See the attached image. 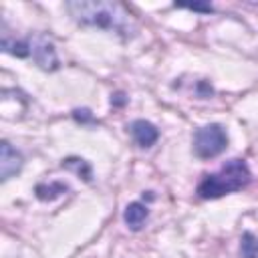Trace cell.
Listing matches in <instances>:
<instances>
[{
	"instance_id": "cell-5",
	"label": "cell",
	"mask_w": 258,
	"mask_h": 258,
	"mask_svg": "<svg viewBox=\"0 0 258 258\" xmlns=\"http://www.w3.org/2000/svg\"><path fill=\"white\" fill-rule=\"evenodd\" d=\"M22 167V155L8 143V141H2L0 145V177L6 181L10 179L14 173H18Z\"/></svg>"
},
{
	"instance_id": "cell-3",
	"label": "cell",
	"mask_w": 258,
	"mask_h": 258,
	"mask_svg": "<svg viewBox=\"0 0 258 258\" xmlns=\"http://www.w3.org/2000/svg\"><path fill=\"white\" fill-rule=\"evenodd\" d=\"M226 145H228V135L216 123L198 129L196 135H194V149L204 159H210V157L220 155L226 149Z\"/></svg>"
},
{
	"instance_id": "cell-6",
	"label": "cell",
	"mask_w": 258,
	"mask_h": 258,
	"mask_svg": "<svg viewBox=\"0 0 258 258\" xmlns=\"http://www.w3.org/2000/svg\"><path fill=\"white\" fill-rule=\"evenodd\" d=\"M131 135H133V139L141 145V147H149V145H153L155 141H157V137H159V131L155 129V125H151L149 121H135L133 125H131Z\"/></svg>"
},
{
	"instance_id": "cell-4",
	"label": "cell",
	"mask_w": 258,
	"mask_h": 258,
	"mask_svg": "<svg viewBox=\"0 0 258 258\" xmlns=\"http://www.w3.org/2000/svg\"><path fill=\"white\" fill-rule=\"evenodd\" d=\"M26 44H28V56H32L36 64H40L46 71H54L58 67V58H56L54 46H52V42L48 38L32 36Z\"/></svg>"
},
{
	"instance_id": "cell-9",
	"label": "cell",
	"mask_w": 258,
	"mask_h": 258,
	"mask_svg": "<svg viewBox=\"0 0 258 258\" xmlns=\"http://www.w3.org/2000/svg\"><path fill=\"white\" fill-rule=\"evenodd\" d=\"M67 187L62 185V183H52V185H38L36 187V196L40 198V200H52V198H56L58 194H62Z\"/></svg>"
},
{
	"instance_id": "cell-10",
	"label": "cell",
	"mask_w": 258,
	"mask_h": 258,
	"mask_svg": "<svg viewBox=\"0 0 258 258\" xmlns=\"http://www.w3.org/2000/svg\"><path fill=\"white\" fill-rule=\"evenodd\" d=\"M242 254L246 258H256L258 256V244L254 242L252 234H244V242H242Z\"/></svg>"
},
{
	"instance_id": "cell-8",
	"label": "cell",
	"mask_w": 258,
	"mask_h": 258,
	"mask_svg": "<svg viewBox=\"0 0 258 258\" xmlns=\"http://www.w3.org/2000/svg\"><path fill=\"white\" fill-rule=\"evenodd\" d=\"M62 167H67V169H73L75 173H79L85 181H89L91 179V167H89V163L85 161V159H77V157H71V159H67V161H62Z\"/></svg>"
},
{
	"instance_id": "cell-1",
	"label": "cell",
	"mask_w": 258,
	"mask_h": 258,
	"mask_svg": "<svg viewBox=\"0 0 258 258\" xmlns=\"http://www.w3.org/2000/svg\"><path fill=\"white\" fill-rule=\"evenodd\" d=\"M67 8L71 16H75L77 22L109 28L121 34H131L133 30V18L131 12L119 4V2H105V0H75L67 2Z\"/></svg>"
},
{
	"instance_id": "cell-7",
	"label": "cell",
	"mask_w": 258,
	"mask_h": 258,
	"mask_svg": "<svg viewBox=\"0 0 258 258\" xmlns=\"http://www.w3.org/2000/svg\"><path fill=\"white\" fill-rule=\"evenodd\" d=\"M123 218H125V224H127L131 230H139V228L143 226L145 218H147V208H145L143 204H139V202H133V204H129V206L125 208Z\"/></svg>"
},
{
	"instance_id": "cell-2",
	"label": "cell",
	"mask_w": 258,
	"mask_h": 258,
	"mask_svg": "<svg viewBox=\"0 0 258 258\" xmlns=\"http://www.w3.org/2000/svg\"><path fill=\"white\" fill-rule=\"evenodd\" d=\"M250 183V169L244 159L226 161L216 173H210L198 185V194L204 200H216L232 191H240Z\"/></svg>"
}]
</instances>
